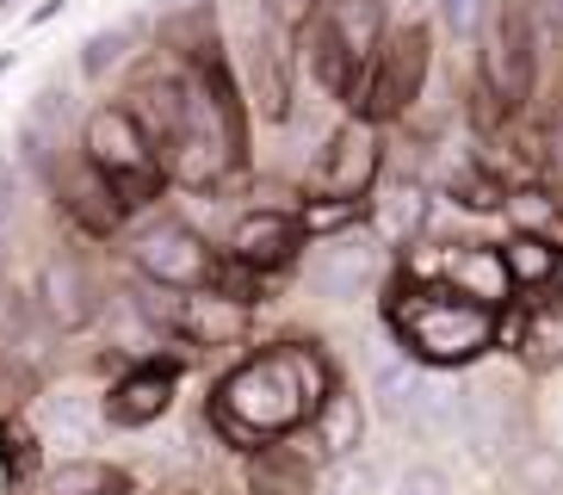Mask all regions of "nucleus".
Segmentation results:
<instances>
[{
	"label": "nucleus",
	"mask_w": 563,
	"mask_h": 495,
	"mask_svg": "<svg viewBox=\"0 0 563 495\" xmlns=\"http://www.w3.org/2000/svg\"><path fill=\"white\" fill-rule=\"evenodd\" d=\"M334 372L310 341H279L242 360L230 378L217 384V421L242 446H273L291 428L316 421V409L329 403Z\"/></svg>",
	"instance_id": "f257e3e1"
},
{
	"label": "nucleus",
	"mask_w": 563,
	"mask_h": 495,
	"mask_svg": "<svg viewBox=\"0 0 563 495\" xmlns=\"http://www.w3.org/2000/svg\"><path fill=\"white\" fill-rule=\"evenodd\" d=\"M384 316H390L397 346L421 365H471V360H483L501 334L496 310H483V304H471V297L446 292V285H433V279H415V273L397 279Z\"/></svg>",
	"instance_id": "f03ea898"
},
{
	"label": "nucleus",
	"mask_w": 563,
	"mask_h": 495,
	"mask_svg": "<svg viewBox=\"0 0 563 495\" xmlns=\"http://www.w3.org/2000/svg\"><path fill=\"white\" fill-rule=\"evenodd\" d=\"M81 155L93 167H100L106 180H112V193L124 198V211L131 205H150L155 193H162V155H155L150 131H143V118L131 112V106H100V112L87 118L81 131Z\"/></svg>",
	"instance_id": "7ed1b4c3"
},
{
	"label": "nucleus",
	"mask_w": 563,
	"mask_h": 495,
	"mask_svg": "<svg viewBox=\"0 0 563 495\" xmlns=\"http://www.w3.org/2000/svg\"><path fill=\"white\" fill-rule=\"evenodd\" d=\"M433 75V50H428V25H397L384 32L378 56L365 68V87L353 99V118H372V124H397L421 106Z\"/></svg>",
	"instance_id": "20e7f679"
},
{
	"label": "nucleus",
	"mask_w": 563,
	"mask_h": 495,
	"mask_svg": "<svg viewBox=\"0 0 563 495\" xmlns=\"http://www.w3.org/2000/svg\"><path fill=\"white\" fill-rule=\"evenodd\" d=\"M131 261H136V273L150 285H162V292H211L217 273H223L211 242H205L186 217H155V223H143V230L131 235Z\"/></svg>",
	"instance_id": "39448f33"
},
{
	"label": "nucleus",
	"mask_w": 563,
	"mask_h": 495,
	"mask_svg": "<svg viewBox=\"0 0 563 495\" xmlns=\"http://www.w3.org/2000/svg\"><path fill=\"white\" fill-rule=\"evenodd\" d=\"M539 37H545V19H539V0H501L496 25H489V56H483V81L501 94V106H527L532 87H539Z\"/></svg>",
	"instance_id": "423d86ee"
},
{
	"label": "nucleus",
	"mask_w": 563,
	"mask_h": 495,
	"mask_svg": "<svg viewBox=\"0 0 563 495\" xmlns=\"http://www.w3.org/2000/svg\"><path fill=\"white\" fill-rule=\"evenodd\" d=\"M242 87H249L254 112L266 124H291V112H298V99H291L298 50H291V25H279L273 13H261L249 25V37H242Z\"/></svg>",
	"instance_id": "0eeeda50"
},
{
	"label": "nucleus",
	"mask_w": 563,
	"mask_h": 495,
	"mask_svg": "<svg viewBox=\"0 0 563 495\" xmlns=\"http://www.w3.org/2000/svg\"><path fill=\"white\" fill-rule=\"evenodd\" d=\"M384 180V136L372 118H347L329 143L316 148V193L341 198V205H365Z\"/></svg>",
	"instance_id": "6e6552de"
},
{
	"label": "nucleus",
	"mask_w": 563,
	"mask_h": 495,
	"mask_svg": "<svg viewBox=\"0 0 563 495\" xmlns=\"http://www.w3.org/2000/svg\"><path fill=\"white\" fill-rule=\"evenodd\" d=\"M415 279H433L446 285V292L471 297V304H483V310H501L514 297V273L508 261H501V248H477V242H452V248H433L428 261L409 266Z\"/></svg>",
	"instance_id": "1a4fd4ad"
},
{
	"label": "nucleus",
	"mask_w": 563,
	"mask_h": 495,
	"mask_svg": "<svg viewBox=\"0 0 563 495\" xmlns=\"http://www.w3.org/2000/svg\"><path fill=\"white\" fill-rule=\"evenodd\" d=\"M378 279H384V242L365 223L310 248V285L322 297H334V304H353V297L378 292Z\"/></svg>",
	"instance_id": "9d476101"
},
{
	"label": "nucleus",
	"mask_w": 563,
	"mask_h": 495,
	"mask_svg": "<svg viewBox=\"0 0 563 495\" xmlns=\"http://www.w3.org/2000/svg\"><path fill=\"white\" fill-rule=\"evenodd\" d=\"M310 242V230H303L298 211H273V205H261V211H242L230 230V261L249 266V273H279V266H291Z\"/></svg>",
	"instance_id": "9b49d317"
},
{
	"label": "nucleus",
	"mask_w": 563,
	"mask_h": 495,
	"mask_svg": "<svg viewBox=\"0 0 563 495\" xmlns=\"http://www.w3.org/2000/svg\"><path fill=\"white\" fill-rule=\"evenodd\" d=\"M303 63H310V75H316V87L329 99H360V87H365V50L353 44L341 25H334V13L329 7H316L310 13V32H303Z\"/></svg>",
	"instance_id": "f8f14e48"
},
{
	"label": "nucleus",
	"mask_w": 563,
	"mask_h": 495,
	"mask_svg": "<svg viewBox=\"0 0 563 495\" xmlns=\"http://www.w3.org/2000/svg\"><path fill=\"white\" fill-rule=\"evenodd\" d=\"M365 217H372V235L384 248H415L433 223V186L409 180V174H384L372 205H365Z\"/></svg>",
	"instance_id": "ddd939ff"
},
{
	"label": "nucleus",
	"mask_w": 563,
	"mask_h": 495,
	"mask_svg": "<svg viewBox=\"0 0 563 495\" xmlns=\"http://www.w3.org/2000/svg\"><path fill=\"white\" fill-rule=\"evenodd\" d=\"M37 310L51 316V329L75 334L100 316V285H93V273H87L81 261L56 254V261H44V273H37Z\"/></svg>",
	"instance_id": "4468645a"
},
{
	"label": "nucleus",
	"mask_w": 563,
	"mask_h": 495,
	"mask_svg": "<svg viewBox=\"0 0 563 495\" xmlns=\"http://www.w3.org/2000/svg\"><path fill=\"white\" fill-rule=\"evenodd\" d=\"M167 403H174V365H136L131 378H118L112 396H106V421L112 428H150L162 421Z\"/></svg>",
	"instance_id": "2eb2a0df"
},
{
	"label": "nucleus",
	"mask_w": 563,
	"mask_h": 495,
	"mask_svg": "<svg viewBox=\"0 0 563 495\" xmlns=\"http://www.w3.org/2000/svg\"><path fill=\"white\" fill-rule=\"evenodd\" d=\"M32 421H37V433H44V440H56V446H87L93 433H100L106 409L93 403V391H75V384H63V391L37 396Z\"/></svg>",
	"instance_id": "dca6fc26"
},
{
	"label": "nucleus",
	"mask_w": 563,
	"mask_h": 495,
	"mask_svg": "<svg viewBox=\"0 0 563 495\" xmlns=\"http://www.w3.org/2000/svg\"><path fill=\"white\" fill-rule=\"evenodd\" d=\"M428 365L409 360V353H384L378 365H372V396H378V409L390 415V421H402L409 428L415 409H421V396H428Z\"/></svg>",
	"instance_id": "f3484780"
},
{
	"label": "nucleus",
	"mask_w": 563,
	"mask_h": 495,
	"mask_svg": "<svg viewBox=\"0 0 563 495\" xmlns=\"http://www.w3.org/2000/svg\"><path fill=\"white\" fill-rule=\"evenodd\" d=\"M242 316H249V304H235V297H223L211 285V292H186L180 297V334L192 346H223L242 334Z\"/></svg>",
	"instance_id": "a211bd4d"
},
{
	"label": "nucleus",
	"mask_w": 563,
	"mask_h": 495,
	"mask_svg": "<svg viewBox=\"0 0 563 495\" xmlns=\"http://www.w3.org/2000/svg\"><path fill=\"white\" fill-rule=\"evenodd\" d=\"M316 446H322L329 459H341V464L365 446V403L347 391V384H334L329 403L316 409Z\"/></svg>",
	"instance_id": "6ab92c4d"
},
{
	"label": "nucleus",
	"mask_w": 563,
	"mask_h": 495,
	"mask_svg": "<svg viewBox=\"0 0 563 495\" xmlns=\"http://www.w3.org/2000/svg\"><path fill=\"white\" fill-rule=\"evenodd\" d=\"M249 490L254 495H316V464L298 446H261L249 464Z\"/></svg>",
	"instance_id": "aec40b11"
},
{
	"label": "nucleus",
	"mask_w": 563,
	"mask_h": 495,
	"mask_svg": "<svg viewBox=\"0 0 563 495\" xmlns=\"http://www.w3.org/2000/svg\"><path fill=\"white\" fill-rule=\"evenodd\" d=\"M501 261H508V273H514V292H520V285L545 292V285L563 279V248L545 242V235H514V242H501Z\"/></svg>",
	"instance_id": "412c9836"
},
{
	"label": "nucleus",
	"mask_w": 563,
	"mask_h": 495,
	"mask_svg": "<svg viewBox=\"0 0 563 495\" xmlns=\"http://www.w3.org/2000/svg\"><path fill=\"white\" fill-rule=\"evenodd\" d=\"M136 37H143V19H124V25H100L93 37H81V50H75V75L81 81H106L124 56L136 50Z\"/></svg>",
	"instance_id": "4be33fe9"
},
{
	"label": "nucleus",
	"mask_w": 563,
	"mask_h": 495,
	"mask_svg": "<svg viewBox=\"0 0 563 495\" xmlns=\"http://www.w3.org/2000/svg\"><path fill=\"white\" fill-rule=\"evenodd\" d=\"M501 211L514 217L520 235H545V242H563V198L558 193H539V186H514Z\"/></svg>",
	"instance_id": "5701e85b"
},
{
	"label": "nucleus",
	"mask_w": 563,
	"mask_h": 495,
	"mask_svg": "<svg viewBox=\"0 0 563 495\" xmlns=\"http://www.w3.org/2000/svg\"><path fill=\"white\" fill-rule=\"evenodd\" d=\"M508 193L514 186H501L483 162H464V167H452V174H440V198H459L464 211H501Z\"/></svg>",
	"instance_id": "b1692460"
},
{
	"label": "nucleus",
	"mask_w": 563,
	"mask_h": 495,
	"mask_svg": "<svg viewBox=\"0 0 563 495\" xmlns=\"http://www.w3.org/2000/svg\"><path fill=\"white\" fill-rule=\"evenodd\" d=\"M508 471H514V483H520V495H558L563 490V452L545 440H527L508 459Z\"/></svg>",
	"instance_id": "393cba45"
},
{
	"label": "nucleus",
	"mask_w": 563,
	"mask_h": 495,
	"mask_svg": "<svg viewBox=\"0 0 563 495\" xmlns=\"http://www.w3.org/2000/svg\"><path fill=\"white\" fill-rule=\"evenodd\" d=\"M496 7H501V0H433L440 32H446L452 44H477V37L496 25Z\"/></svg>",
	"instance_id": "a878e982"
},
{
	"label": "nucleus",
	"mask_w": 563,
	"mask_h": 495,
	"mask_svg": "<svg viewBox=\"0 0 563 495\" xmlns=\"http://www.w3.org/2000/svg\"><path fill=\"white\" fill-rule=\"evenodd\" d=\"M44 495H112V471L93 459H75V464H56L44 477Z\"/></svg>",
	"instance_id": "bb28decb"
},
{
	"label": "nucleus",
	"mask_w": 563,
	"mask_h": 495,
	"mask_svg": "<svg viewBox=\"0 0 563 495\" xmlns=\"http://www.w3.org/2000/svg\"><path fill=\"white\" fill-rule=\"evenodd\" d=\"M37 124V131L44 136H56V143H63V131L68 124H75V94H68L63 81H44L37 87V99H32V112H25Z\"/></svg>",
	"instance_id": "cd10ccee"
},
{
	"label": "nucleus",
	"mask_w": 563,
	"mask_h": 495,
	"mask_svg": "<svg viewBox=\"0 0 563 495\" xmlns=\"http://www.w3.org/2000/svg\"><path fill=\"white\" fill-rule=\"evenodd\" d=\"M539 174L563 193V118H551L545 131H539Z\"/></svg>",
	"instance_id": "c85d7f7f"
},
{
	"label": "nucleus",
	"mask_w": 563,
	"mask_h": 495,
	"mask_svg": "<svg viewBox=\"0 0 563 495\" xmlns=\"http://www.w3.org/2000/svg\"><path fill=\"white\" fill-rule=\"evenodd\" d=\"M397 495H452V477L433 471V464H409V471L397 477Z\"/></svg>",
	"instance_id": "c756f323"
},
{
	"label": "nucleus",
	"mask_w": 563,
	"mask_h": 495,
	"mask_svg": "<svg viewBox=\"0 0 563 495\" xmlns=\"http://www.w3.org/2000/svg\"><path fill=\"white\" fill-rule=\"evenodd\" d=\"M334 495H372V471H365V464H347V471L334 477Z\"/></svg>",
	"instance_id": "7c9ffc66"
},
{
	"label": "nucleus",
	"mask_w": 563,
	"mask_h": 495,
	"mask_svg": "<svg viewBox=\"0 0 563 495\" xmlns=\"http://www.w3.org/2000/svg\"><path fill=\"white\" fill-rule=\"evenodd\" d=\"M7 68H13V50H0V75H7Z\"/></svg>",
	"instance_id": "2f4dec72"
},
{
	"label": "nucleus",
	"mask_w": 563,
	"mask_h": 495,
	"mask_svg": "<svg viewBox=\"0 0 563 495\" xmlns=\"http://www.w3.org/2000/svg\"><path fill=\"white\" fill-rule=\"evenodd\" d=\"M13 7H19V0H0V19H7V13H13Z\"/></svg>",
	"instance_id": "473e14b6"
},
{
	"label": "nucleus",
	"mask_w": 563,
	"mask_h": 495,
	"mask_svg": "<svg viewBox=\"0 0 563 495\" xmlns=\"http://www.w3.org/2000/svg\"><path fill=\"white\" fill-rule=\"evenodd\" d=\"M0 297H7V285H0Z\"/></svg>",
	"instance_id": "72a5a7b5"
},
{
	"label": "nucleus",
	"mask_w": 563,
	"mask_h": 495,
	"mask_svg": "<svg viewBox=\"0 0 563 495\" xmlns=\"http://www.w3.org/2000/svg\"><path fill=\"white\" fill-rule=\"evenodd\" d=\"M112 495H118V490H112Z\"/></svg>",
	"instance_id": "f704fd0d"
}]
</instances>
